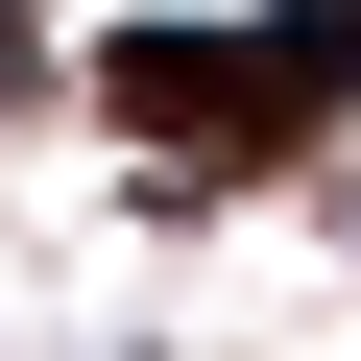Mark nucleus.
<instances>
[{
	"instance_id": "obj_1",
	"label": "nucleus",
	"mask_w": 361,
	"mask_h": 361,
	"mask_svg": "<svg viewBox=\"0 0 361 361\" xmlns=\"http://www.w3.org/2000/svg\"><path fill=\"white\" fill-rule=\"evenodd\" d=\"M337 73H361V25H337V0H313V25H265V49H217V25H121V49H97V97H121V121H193L169 169H265Z\"/></svg>"
}]
</instances>
